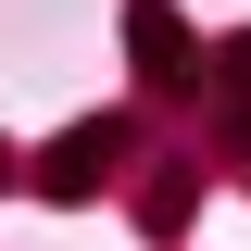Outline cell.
<instances>
[{
    "label": "cell",
    "mask_w": 251,
    "mask_h": 251,
    "mask_svg": "<svg viewBox=\"0 0 251 251\" xmlns=\"http://www.w3.org/2000/svg\"><path fill=\"white\" fill-rule=\"evenodd\" d=\"M100 163H113V126H75V138H63V151H50V188H63V201H75V188H88Z\"/></svg>",
    "instance_id": "7a4b0ae2"
},
{
    "label": "cell",
    "mask_w": 251,
    "mask_h": 251,
    "mask_svg": "<svg viewBox=\"0 0 251 251\" xmlns=\"http://www.w3.org/2000/svg\"><path fill=\"white\" fill-rule=\"evenodd\" d=\"M126 38H138V63H151V75H188V25L163 13V0H138V13H126Z\"/></svg>",
    "instance_id": "6da1fadb"
}]
</instances>
